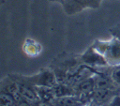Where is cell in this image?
<instances>
[{
	"label": "cell",
	"instance_id": "obj_14",
	"mask_svg": "<svg viewBox=\"0 0 120 106\" xmlns=\"http://www.w3.org/2000/svg\"><path fill=\"white\" fill-rule=\"evenodd\" d=\"M34 106H55L52 102H48V101H43V100H37L33 102Z\"/></svg>",
	"mask_w": 120,
	"mask_h": 106
},
{
	"label": "cell",
	"instance_id": "obj_7",
	"mask_svg": "<svg viewBox=\"0 0 120 106\" xmlns=\"http://www.w3.org/2000/svg\"><path fill=\"white\" fill-rule=\"evenodd\" d=\"M55 106H84L78 95H69L61 98H57L52 102Z\"/></svg>",
	"mask_w": 120,
	"mask_h": 106
},
{
	"label": "cell",
	"instance_id": "obj_9",
	"mask_svg": "<svg viewBox=\"0 0 120 106\" xmlns=\"http://www.w3.org/2000/svg\"><path fill=\"white\" fill-rule=\"evenodd\" d=\"M112 81L116 87H120V64L115 66H109L107 70Z\"/></svg>",
	"mask_w": 120,
	"mask_h": 106
},
{
	"label": "cell",
	"instance_id": "obj_2",
	"mask_svg": "<svg viewBox=\"0 0 120 106\" xmlns=\"http://www.w3.org/2000/svg\"><path fill=\"white\" fill-rule=\"evenodd\" d=\"M102 0H65L62 5L67 15H75L85 9H96L100 7Z\"/></svg>",
	"mask_w": 120,
	"mask_h": 106
},
{
	"label": "cell",
	"instance_id": "obj_10",
	"mask_svg": "<svg viewBox=\"0 0 120 106\" xmlns=\"http://www.w3.org/2000/svg\"><path fill=\"white\" fill-rule=\"evenodd\" d=\"M16 99L10 94L0 90V106H15Z\"/></svg>",
	"mask_w": 120,
	"mask_h": 106
},
{
	"label": "cell",
	"instance_id": "obj_12",
	"mask_svg": "<svg viewBox=\"0 0 120 106\" xmlns=\"http://www.w3.org/2000/svg\"><path fill=\"white\" fill-rule=\"evenodd\" d=\"M15 106H34V105H33V102H31V101H29V100L22 98L21 99H19V100L16 101Z\"/></svg>",
	"mask_w": 120,
	"mask_h": 106
},
{
	"label": "cell",
	"instance_id": "obj_4",
	"mask_svg": "<svg viewBox=\"0 0 120 106\" xmlns=\"http://www.w3.org/2000/svg\"><path fill=\"white\" fill-rule=\"evenodd\" d=\"M79 58L82 64L87 65L95 68H104L108 66V63L105 57L100 53H98L97 50H95L92 46L88 47L84 51V53L80 54Z\"/></svg>",
	"mask_w": 120,
	"mask_h": 106
},
{
	"label": "cell",
	"instance_id": "obj_13",
	"mask_svg": "<svg viewBox=\"0 0 120 106\" xmlns=\"http://www.w3.org/2000/svg\"><path fill=\"white\" fill-rule=\"evenodd\" d=\"M106 106H120V95H115Z\"/></svg>",
	"mask_w": 120,
	"mask_h": 106
},
{
	"label": "cell",
	"instance_id": "obj_6",
	"mask_svg": "<svg viewBox=\"0 0 120 106\" xmlns=\"http://www.w3.org/2000/svg\"><path fill=\"white\" fill-rule=\"evenodd\" d=\"M22 51L24 52V53L27 56L35 57V56H38L40 54V53L42 51V46L37 40L28 38L23 42Z\"/></svg>",
	"mask_w": 120,
	"mask_h": 106
},
{
	"label": "cell",
	"instance_id": "obj_3",
	"mask_svg": "<svg viewBox=\"0 0 120 106\" xmlns=\"http://www.w3.org/2000/svg\"><path fill=\"white\" fill-rule=\"evenodd\" d=\"M24 79L33 86L53 87L58 83L56 75L54 71L51 68L41 69L39 72L31 76H24Z\"/></svg>",
	"mask_w": 120,
	"mask_h": 106
},
{
	"label": "cell",
	"instance_id": "obj_8",
	"mask_svg": "<svg viewBox=\"0 0 120 106\" xmlns=\"http://www.w3.org/2000/svg\"><path fill=\"white\" fill-rule=\"evenodd\" d=\"M35 90L37 92V95H38L39 100L48 101V102H53L54 99L56 98L52 87L35 86Z\"/></svg>",
	"mask_w": 120,
	"mask_h": 106
},
{
	"label": "cell",
	"instance_id": "obj_15",
	"mask_svg": "<svg viewBox=\"0 0 120 106\" xmlns=\"http://www.w3.org/2000/svg\"><path fill=\"white\" fill-rule=\"evenodd\" d=\"M48 1L51 2V3H59L61 5H63L64 2H65V0H48Z\"/></svg>",
	"mask_w": 120,
	"mask_h": 106
},
{
	"label": "cell",
	"instance_id": "obj_11",
	"mask_svg": "<svg viewBox=\"0 0 120 106\" xmlns=\"http://www.w3.org/2000/svg\"><path fill=\"white\" fill-rule=\"evenodd\" d=\"M109 32L112 37H114L120 40V23H117V24L112 26L111 28H109Z\"/></svg>",
	"mask_w": 120,
	"mask_h": 106
},
{
	"label": "cell",
	"instance_id": "obj_5",
	"mask_svg": "<svg viewBox=\"0 0 120 106\" xmlns=\"http://www.w3.org/2000/svg\"><path fill=\"white\" fill-rule=\"evenodd\" d=\"M0 90L5 91V92L10 94L11 96H13L14 98L16 99V101L22 98L20 94L19 84L16 82V80L11 76V74H9L7 77L2 79L1 83H0Z\"/></svg>",
	"mask_w": 120,
	"mask_h": 106
},
{
	"label": "cell",
	"instance_id": "obj_1",
	"mask_svg": "<svg viewBox=\"0 0 120 106\" xmlns=\"http://www.w3.org/2000/svg\"><path fill=\"white\" fill-rule=\"evenodd\" d=\"M91 46L105 57L108 66L120 64V40L116 38L112 37L107 40L96 39Z\"/></svg>",
	"mask_w": 120,
	"mask_h": 106
},
{
	"label": "cell",
	"instance_id": "obj_16",
	"mask_svg": "<svg viewBox=\"0 0 120 106\" xmlns=\"http://www.w3.org/2000/svg\"><path fill=\"white\" fill-rule=\"evenodd\" d=\"M84 106H98V105L94 104V103H89V104H86V105H84Z\"/></svg>",
	"mask_w": 120,
	"mask_h": 106
}]
</instances>
